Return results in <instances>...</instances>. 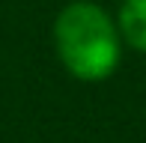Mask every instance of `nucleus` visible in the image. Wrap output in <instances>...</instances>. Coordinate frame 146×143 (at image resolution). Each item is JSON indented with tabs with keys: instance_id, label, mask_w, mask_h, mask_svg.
<instances>
[{
	"instance_id": "nucleus-1",
	"label": "nucleus",
	"mask_w": 146,
	"mask_h": 143,
	"mask_svg": "<svg viewBox=\"0 0 146 143\" xmlns=\"http://www.w3.org/2000/svg\"><path fill=\"white\" fill-rule=\"evenodd\" d=\"M60 63L78 81H108L122 60V36L116 21L92 0H72L54 21Z\"/></svg>"
},
{
	"instance_id": "nucleus-2",
	"label": "nucleus",
	"mask_w": 146,
	"mask_h": 143,
	"mask_svg": "<svg viewBox=\"0 0 146 143\" xmlns=\"http://www.w3.org/2000/svg\"><path fill=\"white\" fill-rule=\"evenodd\" d=\"M122 45L146 54V0H122L116 15Z\"/></svg>"
}]
</instances>
